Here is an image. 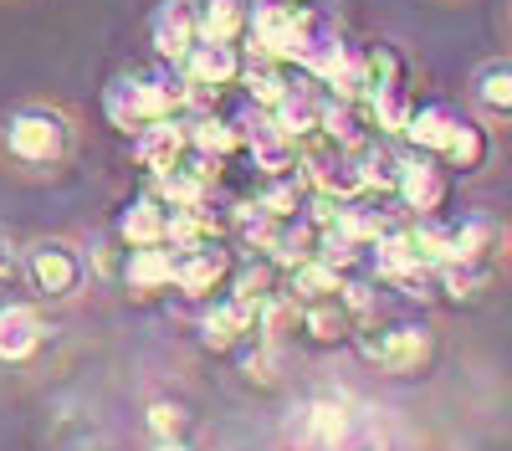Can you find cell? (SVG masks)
I'll return each mask as SVG.
<instances>
[{
    "label": "cell",
    "instance_id": "obj_1",
    "mask_svg": "<svg viewBox=\"0 0 512 451\" xmlns=\"http://www.w3.org/2000/svg\"><path fill=\"white\" fill-rule=\"evenodd\" d=\"M82 154V118L67 103L26 98L0 113V170L11 180H52Z\"/></svg>",
    "mask_w": 512,
    "mask_h": 451
},
{
    "label": "cell",
    "instance_id": "obj_2",
    "mask_svg": "<svg viewBox=\"0 0 512 451\" xmlns=\"http://www.w3.org/2000/svg\"><path fill=\"white\" fill-rule=\"evenodd\" d=\"M21 272H26V293L36 303H77L93 287V262L88 246L72 236H31L21 241Z\"/></svg>",
    "mask_w": 512,
    "mask_h": 451
},
{
    "label": "cell",
    "instance_id": "obj_3",
    "mask_svg": "<svg viewBox=\"0 0 512 451\" xmlns=\"http://www.w3.org/2000/svg\"><path fill=\"white\" fill-rule=\"evenodd\" d=\"M354 349L384 375H420L436 354V339L425 323H364L354 328Z\"/></svg>",
    "mask_w": 512,
    "mask_h": 451
},
{
    "label": "cell",
    "instance_id": "obj_4",
    "mask_svg": "<svg viewBox=\"0 0 512 451\" xmlns=\"http://www.w3.org/2000/svg\"><path fill=\"white\" fill-rule=\"evenodd\" d=\"M282 441L292 451H344L354 441V410L344 400H308L292 405L282 426Z\"/></svg>",
    "mask_w": 512,
    "mask_h": 451
},
{
    "label": "cell",
    "instance_id": "obj_5",
    "mask_svg": "<svg viewBox=\"0 0 512 451\" xmlns=\"http://www.w3.org/2000/svg\"><path fill=\"white\" fill-rule=\"evenodd\" d=\"M466 108L482 118L487 129H512V52L482 57L466 72Z\"/></svg>",
    "mask_w": 512,
    "mask_h": 451
},
{
    "label": "cell",
    "instance_id": "obj_6",
    "mask_svg": "<svg viewBox=\"0 0 512 451\" xmlns=\"http://www.w3.org/2000/svg\"><path fill=\"white\" fill-rule=\"evenodd\" d=\"M241 67H246V57H241L236 41L200 36L195 47H190V57L180 62V72L190 82V103H205L210 93H221V88H231V82H241Z\"/></svg>",
    "mask_w": 512,
    "mask_h": 451
},
{
    "label": "cell",
    "instance_id": "obj_7",
    "mask_svg": "<svg viewBox=\"0 0 512 451\" xmlns=\"http://www.w3.org/2000/svg\"><path fill=\"white\" fill-rule=\"evenodd\" d=\"M400 205L410 216H436L441 205H446V164L436 154H400V185H395Z\"/></svg>",
    "mask_w": 512,
    "mask_h": 451
},
{
    "label": "cell",
    "instance_id": "obj_8",
    "mask_svg": "<svg viewBox=\"0 0 512 451\" xmlns=\"http://www.w3.org/2000/svg\"><path fill=\"white\" fill-rule=\"evenodd\" d=\"M231 272V252L221 241H195V246H175V287L185 298H205L216 293Z\"/></svg>",
    "mask_w": 512,
    "mask_h": 451
},
{
    "label": "cell",
    "instance_id": "obj_9",
    "mask_svg": "<svg viewBox=\"0 0 512 451\" xmlns=\"http://www.w3.org/2000/svg\"><path fill=\"white\" fill-rule=\"evenodd\" d=\"M41 339H47V323H41V313L31 303H21V298L0 303V364H11V369L31 364Z\"/></svg>",
    "mask_w": 512,
    "mask_h": 451
},
{
    "label": "cell",
    "instance_id": "obj_10",
    "mask_svg": "<svg viewBox=\"0 0 512 451\" xmlns=\"http://www.w3.org/2000/svg\"><path fill=\"white\" fill-rule=\"evenodd\" d=\"M118 282L128 293H164V287H175V246L159 241V246H128L123 252V267H118Z\"/></svg>",
    "mask_w": 512,
    "mask_h": 451
},
{
    "label": "cell",
    "instance_id": "obj_11",
    "mask_svg": "<svg viewBox=\"0 0 512 451\" xmlns=\"http://www.w3.org/2000/svg\"><path fill=\"white\" fill-rule=\"evenodd\" d=\"M154 52L159 62H185L190 47L200 41V16H195V0H164V6L154 11Z\"/></svg>",
    "mask_w": 512,
    "mask_h": 451
},
{
    "label": "cell",
    "instance_id": "obj_12",
    "mask_svg": "<svg viewBox=\"0 0 512 451\" xmlns=\"http://www.w3.org/2000/svg\"><path fill=\"white\" fill-rule=\"evenodd\" d=\"M502 221H492L487 211H466L456 221H446V262H477V257H497L502 252Z\"/></svg>",
    "mask_w": 512,
    "mask_h": 451
},
{
    "label": "cell",
    "instance_id": "obj_13",
    "mask_svg": "<svg viewBox=\"0 0 512 451\" xmlns=\"http://www.w3.org/2000/svg\"><path fill=\"white\" fill-rule=\"evenodd\" d=\"M185 149H190V129L180 118H154V123H144V129L134 134V159L144 164L149 175L175 170V164L185 159Z\"/></svg>",
    "mask_w": 512,
    "mask_h": 451
},
{
    "label": "cell",
    "instance_id": "obj_14",
    "mask_svg": "<svg viewBox=\"0 0 512 451\" xmlns=\"http://www.w3.org/2000/svg\"><path fill=\"white\" fill-rule=\"evenodd\" d=\"M267 113L292 144H313L323 134V98L313 88H303V82H292V88L277 98V108H267Z\"/></svg>",
    "mask_w": 512,
    "mask_h": 451
},
{
    "label": "cell",
    "instance_id": "obj_15",
    "mask_svg": "<svg viewBox=\"0 0 512 451\" xmlns=\"http://www.w3.org/2000/svg\"><path fill=\"white\" fill-rule=\"evenodd\" d=\"M492 134H497V129H487L482 118H461L456 134H451V144H446V154H441V164H446V170H456V175H482V170H492V159H497Z\"/></svg>",
    "mask_w": 512,
    "mask_h": 451
},
{
    "label": "cell",
    "instance_id": "obj_16",
    "mask_svg": "<svg viewBox=\"0 0 512 451\" xmlns=\"http://www.w3.org/2000/svg\"><path fill=\"white\" fill-rule=\"evenodd\" d=\"M297 328H303V334H308L313 344L333 349V344L354 339L359 318L344 308V298H323V303H297Z\"/></svg>",
    "mask_w": 512,
    "mask_h": 451
},
{
    "label": "cell",
    "instance_id": "obj_17",
    "mask_svg": "<svg viewBox=\"0 0 512 451\" xmlns=\"http://www.w3.org/2000/svg\"><path fill=\"white\" fill-rule=\"evenodd\" d=\"M256 308L262 303H251V298H226V303H216L205 313V344L210 349H236V344H246V334H256Z\"/></svg>",
    "mask_w": 512,
    "mask_h": 451
},
{
    "label": "cell",
    "instance_id": "obj_18",
    "mask_svg": "<svg viewBox=\"0 0 512 451\" xmlns=\"http://www.w3.org/2000/svg\"><path fill=\"white\" fill-rule=\"evenodd\" d=\"M456 123H461V118H456L446 103H420V108L410 113V123H405V144L441 159L446 144H451V134H456Z\"/></svg>",
    "mask_w": 512,
    "mask_h": 451
},
{
    "label": "cell",
    "instance_id": "obj_19",
    "mask_svg": "<svg viewBox=\"0 0 512 451\" xmlns=\"http://www.w3.org/2000/svg\"><path fill=\"white\" fill-rule=\"evenodd\" d=\"M118 241L123 246H159V241H169V205L159 195L134 200L123 211V221H118Z\"/></svg>",
    "mask_w": 512,
    "mask_h": 451
},
{
    "label": "cell",
    "instance_id": "obj_20",
    "mask_svg": "<svg viewBox=\"0 0 512 451\" xmlns=\"http://www.w3.org/2000/svg\"><path fill=\"white\" fill-rule=\"evenodd\" d=\"M338 293H344V272L328 267L323 257L287 267V298L292 303H323V298H338Z\"/></svg>",
    "mask_w": 512,
    "mask_h": 451
},
{
    "label": "cell",
    "instance_id": "obj_21",
    "mask_svg": "<svg viewBox=\"0 0 512 451\" xmlns=\"http://www.w3.org/2000/svg\"><path fill=\"white\" fill-rule=\"evenodd\" d=\"M103 103H108V118L118 123V129H128V134H139L144 123H154V108H149V98H144V88H139V77H134V72L113 77Z\"/></svg>",
    "mask_w": 512,
    "mask_h": 451
},
{
    "label": "cell",
    "instance_id": "obj_22",
    "mask_svg": "<svg viewBox=\"0 0 512 451\" xmlns=\"http://www.w3.org/2000/svg\"><path fill=\"white\" fill-rule=\"evenodd\" d=\"M492 277H497V257H477V262H441V267H436L441 293H446V298H456V303L482 298Z\"/></svg>",
    "mask_w": 512,
    "mask_h": 451
},
{
    "label": "cell",
    "instance_id": "obj_23",
    "mask_svg": "<svg viewBox=\"0 0 512 451\" xmlns=\"http://www.w3.org/2000/svg\"><path fill=\"white\" fill-rule=\"evenodd\" d=\"M195 16H200V36L241 41L251 21V0H195Z\"/></svg>",
    "mask_w": 512,
    "mask_h": 451
},
{
    "label": "cell",
    "instance_id": "obj_24",
    "mask_svg": "<svg viewBox=\"0 0 512 451\" xmlns=\"http://www.w3.org/2000/svg\"><path fill=\"white\" fill-rule=\"evenodd\" d=\"M241 82H246V93H251V103L256 108H277V98L292 88V82L282 77V62L277 57H246V67H241Z\"/></svg>",
    "mask_w": 512,
    "mask_h": 451
},
{
    "label": "cell",
    "instance_id": "obj_25",
    "mask_svg": "<svg viewBox=\"0 0 512 451\" xmlns=\"http://www.w3.org/2000/svg\"><path fill=\"white\" fill-rule=\"evenodd\" d=\"M185 129H190V149H200L210 159H221V154H231L241 144V129H231V123L216 118V113H200L195 123H185Z\"/></svg>",
    "mask_w": 512,
    "mask_h": 451
},
{
    "label": "cell",
    "instance_id": "obj_26",
    "mask_svg": "<svg viewBox=\"0 0 512 451\" xmlns=\"http://www.w3.org/2000/svg\"><path fill=\"white\" fill-rule=\"evenodd\" d=\"M144 431H149V441L185 436V431H190V410H185L180 400H149V405H144Z\"/></svg>",
    "mask_w": 512,
    "mask_h": 451
},
{
    "label": "cell",
    "instance_id": "obj_27",
    "mask_svg": "<svg viewBox=\"0 0 512 451\" xmlns=\"http://www.w3.org/2000/svg\"><path fill=\"white\" fill-rule=\"evenodd\" d=\"M277 293V257H262L256 252V262H246L236 272V298H251V303H267Z\"/></svg>",
    "mask_w": 512,
    "mask_h": 451
},
{
    "label": "cell",
    "instance_id": "obj_28",
    "mask_svg": "<svg viewBox=\"0 0 512 451\" xmlns=\"http://www.w3.org/2000/svg\"><path fill=\"white\" fill-rule=\"evenodd\" d=\"M26 287V272H21V241L0 231V293H16Z\"/></svg>",
    "mask_w": 512,
    "mask_h": 451
},
{
    "label": "cell",
    "instance_id": "obj_29",
    "mask_svg": "<svg viewBox=\"0 0 512 451\" xmlns=\"http://www.w3.org/2000/svg\"><path fill=\"white\" fill-rule=\"evenodd\" d=\"M149 451H190L185 436H169V441H149Z\"/></svg>",
    "mask_w": 512,
    "mask_h": 451
},
{
    "label": "cell",
    "instance_id": "obj_30",
    "mask_svg": "<svg viewBox=\"0 0 512 451\" xmlns=\"http://www.w3.org/2000/svg\"><path fill=\"white\" fill-rule=\"evenodd\" d=\"M344 451H390V446H384V441H374V436H364V441H349Z\"/></svg>",
    "mask_w": 512,
    "mask_h": 451
},
{
    "label": "cell",
    "instance_id": "obj_31",
    "mask_svg": "<svg viewBox=\"0 0 512 451\" xmlns=\"http://www.w3.org/2000/svg\"><path fill=\"white\" fill-rule=\"evenodd\" d=\"M77 451H118L113 441H88V446H77Z\"/></svg>",
    "mask_w": 512,
    "mask_h": 451
},
{
    "label": "cell",
    "instance_id": "obj_32",
    "mask_svg": "<svg viewBox=\"0 0 512 451\" xmlns=\"http://www.w3.org/2000/svg\"><path fill=\"white\" fill-rule=\"evenodd\" d=\"M502 252H507V262H512V221H507V231H502Z\"/></svg>",
    "mask_w": 512,
    "mask_h": 451
},
{
    "label": "cell",
    "instance_id": "obj_33",
    "mask_svg": "<svg viewBox=\"0 0 512 451\" xmlns=\"http://www.w3.org/2000/svg\"><path fill=\"white\" fill-rule=\"evenodd\" d=\"M502 31H507V41H512V0H507V11H502Z\"/></svg>",
    "mask_w": 512,
    "mask_h": 451
}]
</instances>
